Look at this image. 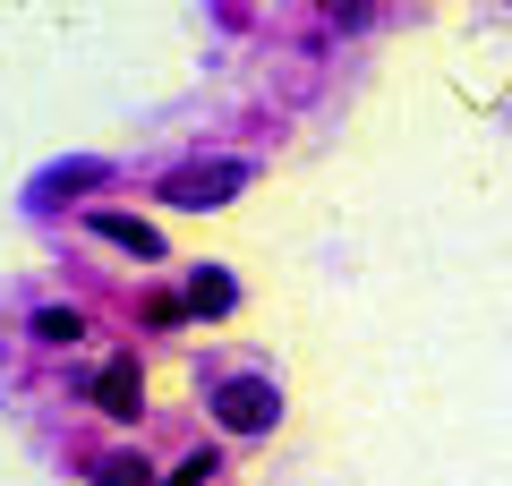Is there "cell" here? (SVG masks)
I'll list each match as a JSON object with an SVG mask.
<instances>
[{
	"mask_svg": "<svg viewBox=\"0 0 512 486\" xmlns=\"http://www.w3.org/2000/svg\"><path fill=\"white\" fill-rule=\"evenodd\" d=\"M239 188H248V162H188V171L163 180V197L188 205V214H205V205H231Z\"/></svg>",
	"mask_w": 512,
	"mask_h": 486,
	"instance_id": "1",
	"label": "cell"
},
{
	"mask_svg": "<svg viewBox=\"0 0 512 486\" xmlns=\"http://www.w3.org/2000/svg\"><path fill=\"white\" fill-rule=\"evenodd\" d=\"M274 410H282V393H274L265 376H231V384L214 393V418H222L231 435H265V427H274Z\"/></svg>",
	"mask_w": 512,
	"mask_h": 486,
	"instance_id": "2",
	"label": "cell"
},
{
	"mask_svg": "<svg viewBox=\"0 0 512 486\" xmlns=\"http://www.w3.org/2000/svg\"><path fill=\"white\" fill-rule=\"evenodd\" d=\"M94 401H103L111 418H137V410H146V376H137V359H111L103 376H94Z\"/></svg>",
	"mask_w": 512,
	"mask_h": 486,
	"instance_id": "3",
	"label": "cell"
},
{
	"mask_svg": "<svg viewBox=\"0 0 512 486\" xmlns=\"http://www.w3.org/2000/svg\"><path fill=\"white\" fill-rule=\"evenodd\" d=\"M94 231H103L111 248H128V256H163V239H154V222H137V214H94Z\"/></svg>",
	"mask_w": 512,
	"mask_h": 486,
	"instance_id": "4",
	"label": "cell"
},
{
	"mask_svg": "<svg viewBox=\"0 0 512 486\" xmlns=\"http://www.w3.org/2000/svg\"><path fill=\"white\" fill-rule=\"evenodd\" d=\"M94 180H103V162H69V171H43L35 197H69V188H94Z\"/></svg>",
	"mask_w": 512,
	"mask_h": 486,
	"instance_id": "5",
	"label": "cell"
},
{
	"mask_svg": "<svg viewBox=\"0 0 512 486\" xmlns=\"http://www.w3.org/2000/svg\"><path fill=\"white\" fill-rule=\"evenodd\" d=\"M77 333H86V316H77V307H43V316H35V342H77Z\"/></svg>",
	"mask_w": 512,
	"mask_h": 486,
	"instance_id": "6",
	"label": "cell"
},
{
	"mask_svg": "<svg viewBox=\"0 0 512 486\" xmlns=\"http://www.w3.org/2000/svg\"><path fill=\"white\" fill-rule=\"evenodd\" d=\"M188 307H197V316H222V307H231V273H197V282H188Z\"/></svg>",
	"mask_w": 512,
	"mask_h": 486,
	"instance_id": "7",
	"label": "cell"
},
{
	"mask_svg": "<svg viewBox=\"0 0 512 486\" xmlns=\"http://www.w3.org/2000/svg\"><path fill=\"white\" fill-rule=\"evenodd\" d=\"M94 486H154V478L137 452H111V461H94Z\"/></svg>",
	"mask_w": 512,
	"mask_h": 486,
	"instance_id": "8",
	"label": "cell"
},
{
	"mask_svg": "<svg viewBox=\"0 0 512 486\" xmlns=\"http://www.w3.org/2000/svg\"><path fill=\"white\" fill-rule=\"evenodd\" d=\"M214 469H222V461H214V452H188V461H180V469H171V478H163V486H205V478H214Z\"/></svg>",
	"mask_w": 512,
	"mask_h": 486,
	"instance_id": "9",
	"label": "cell"
}]
</instances>
